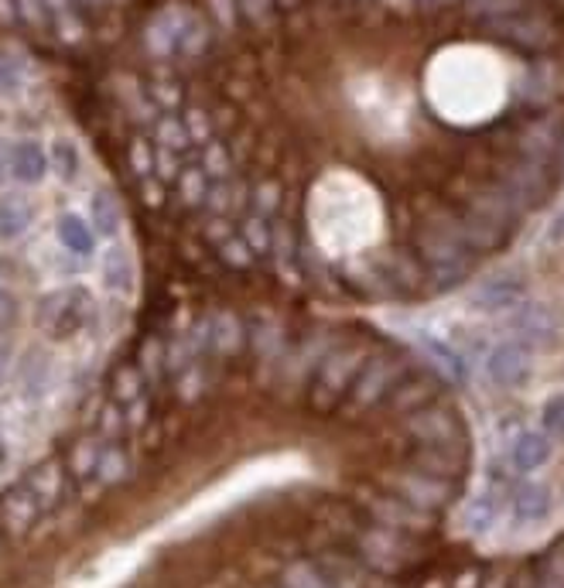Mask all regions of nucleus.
I'll list each match as a JSON object with an SVG mask.
<instances>
[{
	"label": "nucleus",
	"mask_w": 564,
	"mask_h": 588,
	"mask_svg": "<svg viewBox=\"0 0 564 588\" xmlns=\"http://www.w3.org/2000/svg\"><path fill=\"white\" fill-rule=\"evenodd\" d=\"M8 360H11V352H8L4 342H0V380H4V373H8Z\"/></svg>",
	"instance_id": "obj_49"
},
{
	"label": "nucleus",
	"mask_w": 564,
	"mask_h": 588,
	"mask_svg": "<svg viewBox=\"0 0 564 588\" xmlns=\"http://www.w3.org/2000/svg\"><path fill=\"white\" fill-rule=\"evenodd\" d=\"M155 147H165V151H171V155H189L192 151V137H189V131H185V121L182 116H174V113H165V116H158V127H155Z\"/></svg>",
	"instance_id": "obj_28"
},
{
	"label": "nucleus",
	"mask_w": 564,
	"mask_h": 588,
	"mask_svg": "<svg viewBox=\"0 0 564 588\" xmlns=\"http://www.w3.org/2000/svg\"><path fill=\"white\" fill-rule=\"evenodd\" d=\"M205 237H210V244L216 247V253H219V260L226 263V268H233V271H250L253 263H257L253 250L244 244V237L236 233V226H233L226 216H213L210 226H205Z\"/></svg>",
	"instance_id": "obj_9"
},
{
	"label": "nucleus",
	"mask_w": 564,
	"mask_h": 588,
	"mask_svg": "<svg viewBox=\"0 0 564 588\" xmlns=\"http://www.w3.org/2000/svg\"><path fill=\"white\" fill-rule=\"evenodd\" d=\"M247 346L253 349L257 360H274L281 352V321L267 312H257L250 321H247Z\"/></svg>",
	"instance_id": "obj_19"
},
{
	"label": "nucleus",
	"mask_w": 564,
	"mask_h": 588,
	"mask_svg": "<svg viewBox=\"0 0 564 588\" xmlns=\"http://www.w3.org/2000/svg\"><path fill=\"white\" fill-rule=\"evenodd\" d=\"M14 14L18 21L35 35H52V21H48V8L45 0H14Z\"/></svg>",
	"instance_id": "obj_34"
},
{
	"label": "nucleus",
	"mask_w": 564,
	"mask_h": 588,
	"mask_svg": "<svg viewBox=\"0 0 564 588\" xmlns=\"http://www.w3.org/2000/svg\"><path fill=\"white\" fill-rule=\"evenodd\" d=\"M195 165L205 171V179H210V182H226V179H233V158H229V151H226L219 140L202 144Z\"/></svg>",
	"instance_id": "obj_29"
},
{
	"label": "nucleus",
	"mask_w": 564,
	"mask_h": 588,
	"mask_svg": "<svg viewBox=\"0 0 564 588\" xmlns=\"http://www.w3.org/2000/svg\"><path fill=\"white\" fill-rule=\"evenodd\" d=\"M100 452H103L100 441H79V445L72 449V455H69V465H72L76 479H93L97 476Z\"/></svg>",
	"instance_id": "obj_35"
},
{
	"label": "nucleus",
	"mask_w": 564,
	"mask_h": 588,
	"mask_svg": "<svg viewBox=\"0 0 564 588\" xmlns=\"http://www.w3.org/2000/svg\"><path fill=\"white\" fill-rule=\"evenodd\" d=\"M38 517H45L42 504L35 499V493L24 486V479L18 486H11L4 496H0V523H4V531L27 534L38 523Z\"/></svg>",
	"instance_id": "obj_8"
},
{
	"label": "nucleus",
	"mask_w": 564,
	"mask_h": 588,
	"mask_svg": "<svg viewBox=\"0 0 564 588\" xmlns=\"http://www.w3.org/2000/svg\"><path fill=\"white\" fill-rule=\"evenodd\" d=\"M35 223V205L24 192H4L0 195V240L14 244L21 240Z\"/></svg>",
	"instance_id": "obj_13"
},
{
	"label": "nucleus",
	"mask_w": 564,
	"mask_h": 588,
	"mask_svg": "<svg viewBox=\"0 0 564 588\" xmlns=\"http://www.w3.org/2000/svg\"><path fill=\"white\" fill-rule=\"evenodd\" d=\"M48 168H55L58 182H63V185H76L79 174H82V155H79L76 140L55 137L52 140V151H48Z\"/></svg>",
	"instance_id": "obj_24"
},
{
	"label": "nucleus",
	"mask_w": 564,
	"mask_h": 588,
	"mask_svg": "<svg viewBox=\"0 0 564 588\" xmlns=\"http://www.w3.org/2000/svg\"><path fill=\"white\" fill-rule=\"evenodd\" d=\"M89 226H93L97 237L116 240L124 229V205L116 199L113 189H93L89 195Z\"/></svg>",
	"instance_id": "obj_12"
},
{
	"label": "nucleus",
	"mask_w": 564,
	"mask_h": 588,
	"mask_svg": "<svg viewBox=\"0 0 564 588\" xmlns=\"http://www.w3.org/2000/svg\"><path fill=\"white\" fill-rule=\"evenodd\" d=\"M240 8V21L257 27V32H267V27L278 24V0H236Z\"/></svg>",
	"instance_id": "obj_32"
},
{
	"label": "nucleus",
	"mask_w": 564,
	"mask_h": 588,
	"mask_svg": "<svg viewBox=\"0 0 564 588\" xmlns=\"http://www.w3.org/2000/svg\"><path fill=\"white\" fill-rule=\"evenodd\" d=\"M18 14H14V0H0V24H14Z\"/></svg>",
	"instance_id": "obj_45"
},
{
	"label": "nucleus",
	"mask_w": 564,
	"mask_h": 588,
	"mask_svg": "<svg viewBox=\"0 0 564 588\" xmlns=\"http://www.w3.org/2000/svg\"><path fill=\"white\" fill-rule=\"evenodd\" d=\"M18 391L24 400H42L52 391V357L42 349H32L18 363Z\"/></svg>",
	"instance_id": "obj_15"
},
{
	"label": "nucleus",
	"mask_w": 564,
	"mask_h": 588,
	"mask_svg": "<svg viewBox=\"0 0 564 588\" xmlns=\"http://www.w3.org/2000/svg\"><path fill=\"white\" fill-rule=\"evenodd\" d=\"M18 271H14V263L8 260V257H0V284H4V281H11Z\"/></svg>",
	"instance_id": "obj_46"
},
{
	"label": "nucleus",
	"mask_w": 564,
	"mask_h": 588,
	"mask_svg": "<svg viewBox=\"0 0 564 588\" xmlns=\"http://www.w3.org/2000/svg\"><path fill=\"white\" fill-rule=\"evenodd\" d=\"M544 428L551 434L564 438V394H557L544 404Z\"/></svg>",
	"instance_id": "obj_43"
},
{
	"label": "nucleus",
	"mask_w": 564,
	"mask_h": 588,
	"mask_svg": "<svg viewBox=\"0 0 564 588\" xmlns=\"http://www.w3.org/2000/svg\"><path fill=\"white\" fill-rule=\"evenodd\" d=\"M514 513L520 523H538L551 513V493L538 483H523L514 493Z\"/></svg>",
	"instance_id": "obj_26"
},
{
	"label": "nucleus",
	"mask_w": 564,
	"mask_h": 588,
	"mask_svg": "<svg viewBox=\"0 0 564 588\" xmlns=\"http://www.w3.org/2000/svg\"><path fill=\"white\" fill-rule=\"evenodd\" d=\"M548 240H557V244L564 240V216H557V219H554V226L548 229Z\"/></svg>",
	"instance_id": "obj_47"
},
{
	"label": "nucleus",
	"mask_w": 564,
	"mask_h": 588,
	"mask_svg": "<svg viewBox=\"0 0 564 588\" xmlns=\"http://www.w3.org/2000/svg\"><path fill=\"white\" fill-rule=\"evenodd\" d=\"M284 588H332L329 578L322 575L318 565L312 562H294L287 572H284Z\"/></svg>",
	"instance_id": "obj_36"
},
{
	"label": "nucleus",
	"mask_w": 564,
	"mask_h": 588,
	"mask_svg": "<svg viewBox=\"0 0 564 588\" xmlns=\"http://www.w3.org/2000/svg\"><path fill=\"white\" fill-rule=\"evenodd\" d=\"M97 321V298L86 284H58L45 291L35 305V326L52 342H69L93 329Z\"/></svg>",
	"instance_id": "obj_2"
},
{
	"label": "nucleus",
	"mask_w": 564,
	"mask_h": 588,
	"mask_svg": "<svg viewBox=\"0 0 564 588\" xmlns=\"http://www.w3.org/2000/svg\"><path fill=\"white\" fill-rule=\"evenodd\" d=\"M281 202H284V192L278 182H257L250 192H247V210L263 216V219H274L278 210H281Z\"/></svg>",
	"instance_id": "obj_31"
},
{
	"label": "nucleus",
	"mask_w": 564,
	"mask_h": 588,
	"mask_svg": "<svg viewBox=\"0 0 564 588\" xmlns=\"http://www.w3.org/2000/svg\"><path fill=\"white\" fill-rule=\"evenodd\" d=\"M548 459H551L548 434H541V431H520L517 434L514 452H510V462H514L517 473H533V468H541Z\"/></svg>",
	"instance_id": "obj_21"
},
{
	"label": "nucleus",
	"mask_w": 564,
	"mask_h": 588,
	"mask_svg": "<svg viewBox=\"0 0 564 588\" xmlns=\"http://www.w3.org/2000/svg\"><path fill=\"white\" fill-rule=\"evenodd\" d=\"M305 4V0H278V11L281 14H291V11H298Z\"/></svg>",
	"instance_id": "obj_48"
},
{
	"label": "nucleus",
	"mask_w": 564,
	"mask_h": 588,
	"mask_svg": "<svg viewBox=\"0 0 564 588\" xmlns=\"http://www.w3.org/2000/svg\"><path fill=\"white\" fill-rule=\"evenodd\" d=\"M24 486L35 493V499L42 504V513H52L66 496V468H63V462L48 459V462L35 465L32 473L24 476Z\"/></svg>",
	"instance_id": "obj_11"
},
{
	"label": "nucleus",
	"mask_w": 564,
	"mask_h": 588,
	"mask_svg": "<svg viewBox=\"0 0 564 588\" xmlns=\"http://www.w3.org/2000/svg\"><path fill=\"white\" fill-rule=\"evenodd\" d=\"M182 121H185V131H189V137H192V144L195 147H202V144H210L213 140V121H210V113H205V110H189L185 116H182Z\"/></svg>",
	"instance_id": "obj_38"
},
{
	"label": "nucleus",
	"mask_w": 564,
	"mask_h": 588,
	"mask_svg": "<svg viewBox=\"0 0 564 588\" xmlns=\"http://www.w3.org/2000/svg\"><path fill=\"white\" fill-rule=\"evenodd\" d=\"M11 179V140H0V185Z\"/></svg>",
	"instance_id": "obj_44"
},
{
	"label": "nucleus",
	"mask_w": 564,
	"mask_h": 588,
	"mask_svg": "<svg viewBox=\"0 0 564 588\" xmlns=\"http://www.w3.org/2000/svg\"><path fill=\"white\" fill-rule=\"evenodd\" d=\"M113 404L124 410V415H134L137 407H144V373L134 363H124L113 376Z\"/></svg>",
	"instance_id": "obj_22"
},
{
	"label": "nucleus",
	"mask_w": 564,
	"mask_h": 588,
	"mask_svg": "<svg viewBox=\"0 0 564 588\" xmlns=\"http://www.w3.org/2000/svg\"><path fill=\"white\" fill-rule=\"evenodd\" d=\"M210 179L199 165H185L182 171L174 174V199L185 205V210H202L205 195H210Z\"/></svg>",
	"instance_id": "obj_23"
},
{
	"label": "nucleus",
	"mask_w": 564,
	"mask_h": 588,
	"mask_svg": "<svg viewBox=\"0 0 564 588\" xmlns=\"http://www.w3.org/2000/svg\"><path fill=\"white\" fill-rule=\"evenodd\" d=\"M189 18H192V8H185V4L161 8L151 21H147V27H144V48H147V55H155V58H178V45H182Z\"/></svg>",
	"instance_id": "obj_6"
},
{
	"label": "nucleus",
	"mask_w": 564,
	"mask_h": 588,
	"mask_svg": "<svg viewBox=\"0 0 564 588\" xmlns=\"http://www.w3.org/2000/svg\"><path fill=\"white\" fill-rule=\"evenodd\" d=\"M18 318H21V302H18V294L0 284V332H11V329L18 326Z\"/></svg>",
	"instance_id": "obj_42"
},
{
	"label": "nucleus",
	"mask_w": 564,
	"mask_h": 588,
	"mask_svg": "<svg viewBox=\"0 0 564 588\" xmlns=\"http://www.w3.org/2000/svg\"><path fill=\"white\" fill-rule=\"evenodd\" d=\"M244 346H247V326L240 321V315L233 312L210 315V352L233 360L236 352H244Z\"/></svg>",
	"instance_id": "obj_16"
},
{
	"label": "nucleus",
	"mask_w": 564,
	"mask_h": 588,
	"mask_svg": "<svg viewBox=\"0 0 564 588\" xmlns=\"http://www.w3.org/2000/svg\"><path fill=\"white\" fill-rule=\"evenodd\" d=\"M489 376L496 380L499 387H517L520 380L527 376V352L514 342L496 346V352L489 357Z\"/></svg>",
	"instance_id": "obj_20"
},
{
	"label": "nucleus",
	"mask_w": 564,
	"mask_h": 588,
	"mask_svg": "<svg viewBox=\"0 0 564 588\" xmlns=\"http://www.w3.org/2000/svg\"><path fill=\"white\" fill-rule=\"evenodd\" d=\"M131 165H134L137 179H151V174H155V147L147 144V140H134V147H131Z\"/></svg>",
	"instance_id": "obj_41"
},
{
	"label": "nucleus",
	"mask_w": 564,
	"mask_h": 588,
	"mask_svg": "<svg viewBox=\"0 0 564 588\" xmlns=\"http://www.w3.org/2000/svg\"><path fill=\"white\" fill-rule=\"evenodd\" d=\"M366 357H370V349L363 342H339L329 352H322L305 387V400L315 415H332V410L342 407Z\"/></svg>",
	"instance_id": "obj_1"
},
{
	"label": "nucleus",
	"mask_w": 564,
	"mask_h": 588,
	"mask_svg": "<svg viewBox=\"0 0 564 588\" xmlns=\"http://www.w3.org/2000/svg\"><path fill=\"white\" fill-rule=\"evenodd\" d=\"M336 4H356V0H336Z\"/></svg>",
	"instance_id": "obj_50"
},
{
	"label": "nucleus",
	"mask_w": 564,
	"mask_h": 588,
	"mask_svg": "<svg viewBox=\"0 0 564 588\" xmlns=\"http://www.w3.org/2000/svg\"><path fill=\"white\" fill-rule=\"evenodd\" d=\"M21 86H24V72H21V66L14 63V58L0 55V97H14V93H21Z\"/></svg>",
	"instance_id": "obj_40"
},
{
	"label": "nucleus",
	"mask_w": 564,
	"mask_h": 588,
	"mask_svg": "<svg viewBox=\"0 0 564 588\" xmlns=\"http://www.w3.org/2000/svg\"><path fill=\"white\" fill-rule=\"evenodd\" d=\"M55 237H58V244H63L72 257H93L97 253V233H93V226H89L82 216H76V213H66V216H58V223H55Z\"/></svg>",
	"instance_id": "obj_18"
},
{
	"label": "nucleus",
	"mask_w": 564,
	"mask_h": 588,
	"mask_svg": "<svg viewBox=\"0 0 564 588\" xmlns=\"http://www.w3.org/2000/svg\"><path fill=\"white\" fill-rule=\"evenodd\" d=\"M103 284L116 298H131L137 291V263L127 247H110L103 257Z\"/></svg>",
	"instance_id": "obj_14"
},
{
	"label": "nucleus",
	"mask_w": 564,
	"mask_h": 588,
	"mask_svg": "<svg viewBox=\"0 0 564 588\" xmlns=\"http://www.w3.org/2000/svg\"><path fill=\"white\" fill-rule=\"evenodd\" d=\"M404 431L414 445H441V449H469L465 438V425L459 418V410L431 400L428 407L414 410V415L404 418Z\"/></svg>",
	"instance_id": "obj_4"
},
{
	"label": "nucleus",
	"mask_w": 564,
	"mask_h": 588,
	"mask_svg": "<svg viewBox=\"0 0 564 588\" xmlns=\"http://www.w3.org/2000/svg\"><path fill=\"white\" fill-rule=\"evenodd\" d=\"M205 4V14H210V24L219 27L223 35H236L240 32V8H236V0H202Z\"/></svg>",
	"instance_id": "obj_33"
},
{
	"label": "nucleus",
	"mask_w": 564,
	"mask_h": 588,
	"mask_svg": "<svg viewBox=\"0 0 564 588\" xmlns=\"http://www.w3.org/2000/svg\"><path fill=\"white\" fill-rule=\"evenodd\" d=\"M147 97H151V103L158 110H174L178 103H182V86H178L174 79H158V82H151Z\"/></svg>",
	"instance_id": "obj_39"
},
{
	"label": "nucleus",
	"mask_w": 564,
	"mask_h": 588,
	"mask_svg": "<svg viewBox=\"0 0 564 588\" xmlns=\"http://www.w3.org/2000/svg\"><path fill=\"white\" fill-rule=\"evenodd\" d=\"M52 35L63 45H82L86 42V18L79 11V0H45Z\"/></svg>",
	"instance_id": "obj_17"
},
{
	"label": "nucleus",
	"mask_w": 564,
	"mask_h": 588,
	"mask_svg": "<svg viewBox=\"0 0 564 588\" xmlns=\"http://www.w3.org/2000/svg\"><path fill=\"white\" fill-rule=\"evenodd\" d=\"M493 520H496V504H493V496H476V499H472V504H469V513H465L469 531L483 534Z\"/></svg>",
	"instance_id": "obj_37"
},
{
	"label": "nucleus",
	"mask_w": 564,
	"mask_h": 588,
	"mask_svg": "<svg viewBox=\"0 0 564 588\" xmlns=\"http://www.w3.org/2000/svg\"><path fill=\"white\" fill-rule=\"evenodd\" d=\"M236 233H240L244 244L253 250V257H271V247H274V219H263V216L244 210Z\"/></svg>",
	"instance_id": "obj_25"
},
{
	"label": "nucleus",
	"mask_w": 564,
	"mask_h": 588,
	"mask_svg": "<svg viewBox=\"0 0 564 588\" xmlns=\"http://www.w3.org/2000/svg\"><path fill=\"white\" fill-rule=\"evenodd\" d=\"M520 294H523V284L517 278H489L476 294H472V302L480 308H510Z\"/></svg>",
	"instance_id": "obj_27"
},
{
	"label": "nucleus",
	"mask_w": 564,
	"mask_h": 588,
	"mask_svg": "<svg viewBox=\"0 0 564 588\" xmlns=\"http://www.w3.org/2000/svg\"><path fill=\"white\" fill-rule=\"evenodd\" d=\"M387 489L397 493L401 499H407L410 507L425 510V513H441V510L455 499L459 479L431 476V473H421V468L407 465L404 473H394V476L387 479Z\"/></svg>",
	"instance_id": "obj_5"
},
{
	"label": "nucleus",
	"mask_w": 564,
	"mask_h": 588,
	"mask_svg": "<svg viewBox=\"0 0 564 588\" xmlns=\"http://www.w3.org/2000/svg\"><path fill=\"white\" fill-rule=\"evenodd\" d=\"M294 199L298 195H287L281 202V210L274 216V247H271V257L287 274L298 271V263H302V237H298V210H294Z\"/></svg>",
	"instance_id": "obj_7"
},
{
	"label": "nucleus",
	"mask_w": 564,
	"mask_h": 588,
	"mask_svg": "<svg viewBox=\"0 0 564 588\" xmlns=\"http://www.w3.org/2000/svg\"><path fill=\"white\" fill-rule=\"evenodd\" d=\"M45 174H48V151L45 147L32 137L14 140L11 144V179L18 185H42Z\"/></svg>",
	"instance_id": "obj_10"
},
{
	"label": "nucleus",
	"mask_w": 564,
	"mask_h": 588,
	"mask_svg": "<svg viewBox=\"0 0 564 588\" xmlns=\"http://www.w3.org/2000/svg\"><path fill=\"white\" fill-rule=\"evenodd\" d=\"M414 366V360L407 357L404 349L397 346H387V349H370V357L363 360L360 373H356L352 387L342 400V415L346 418H360L366 415V410L373 407H383V400H387V394L394 391L397 380Z\"/></svg>",
	"instance_id": "obj_3"
},
{
	"label": "nucleus",
	"mask_w": 564,
	"mask_h": 588,
	"mask_svg": "<svg viewBox=\"0 0 564 588\" xmlns=\"http://www.w3.org/2000/svg\"><path fill=\"white\" fill-rule=\"evenodd\" d=\"M131 476V459L121 445H110L100 452V462H97V479L103 486H116V483H124Z\"/></svg>",
	"instance_id": "obj_30"
},
{
	"label": "nucleus",
	"mask_w": 564,
	"mask_h": 588,
	"mask_svg": "<svg viewBox=\"0 0 564 588\" xmlns=\"http://www.w3.org/2000/svg\"><path fill=\"white\" fill-rule=\"evenodd\" d=\"M0 551H4V534H0Z\"/></svg>",
	"instance_id": "obj_51"
}]
</instances>
